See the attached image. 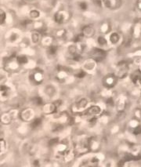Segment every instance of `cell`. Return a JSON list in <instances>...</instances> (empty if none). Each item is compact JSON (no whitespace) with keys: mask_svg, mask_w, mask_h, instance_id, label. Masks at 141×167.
<instances>
[{"mask_svg":"<svg viewBox=\"0 0 141 167\" xmlns=\"http://www.w3.org/2000/svg\"><path fill=\"white\" fill-rule=\"evenodd\" d=\"M139 71H140V72H141V65H140V68H139Z\"/></svg>","mask_w":141,"mask_h":167,"instance_id":"36","label":"cell"},{"mask_svg":"<svg viewBox=\"0 0 141 167\" xmlns=\"http://www.w3.org/2000/svg\"><path fill=\"white\" fill-rule=\"evenodd\" d=\"M10 119H11V118H10V116H9V115H7V114H5L4 115H2V121L5 123V124H8V123H9Z\"/></svg>","mask_w":141,"mask_h":167,"instance_id":"21","label":"cell"},{"mask_svg":"<svg viewBox=\"0 0 141 167\" xmlns=\"http://www.w3.org/2000/svg\"><path fill=\"white\" fill-rule=\"evenodd\" d=\"M0 17H1V18H0V23H1V25H2L5 22V20H6V13L3 10H1Z\"/></svg>","mask_w":141,"mask_h":167,"instance_id":"25","label":"cell"},{"mask_svg":"<svg viewBox=\"0 0 141 167\" xmlns=\"http://www.w3.org/2000/svg\"><path fill=\"white\" fill-rule=\"evenodd\" d=\"M90 55L93 60L96 61H101L103 60L106 57V52L103 49H99V48H94L90 53Z\"/></svg>","mask_w":141,"mask_h":167,"instance_id":"2","label":"cell"},{"mask_svg":"<svg viewBox=\"0 0 141 167\" xmlns=\"http://www.w3.org/2000/svg\"><path fill=\"white\" fill-rule=\"evenodd\" d=\"M68 49H69L70 54H72L73 56L77 54V47L75 46H70Z\"/></svg>","mask_w":141,"mask_h":167,"instance_id":"23","label":"cell"},{"mask_svg":"<svg viewBox=\"0 0 141 167\" xmlns=\"http://www.w3.org/2000/svg\"><path fill=\"white\" fill-rule=\"evenodd\" d=\"M87 105V100L85 98H82L80 100H78L75 105H74V106L72 107V110L74 112H81V111H83L85 109Z\"/></svg>","mask_w":141,"mask_h":167,"instance_id":"3","label":"cell"},{"mask_svg":"<svg viewBox=\"0 0 141 167\" xmlns=\"http://www.w3.org/2000/svg\"><path fill=\"white\" fill-rule=\"evenodd\" d=\"M31 40L34 43H37L40 40V34L37 32V31H34L31 34Z\"/></svg>","mask_w":141,"mask_h":167,"instance_id":"15","label":"cell"},{"mask_svg":"<svg viewBox=\"0 0 141 167\" xmlns=\"http://www.w3.org/2000/svg\"><path fill=\"white\" fill-rule=\"evenodd\" d=\"M6 149H7V144H6V141H5L4 140L1 139V152H2V151L4 152Z\"/></svg>","mask_w":141,"mask_h":167,"instance_id":"28","label":"cell"},{"mask_svg":"<svg viewBox=\"0 0 141 167\" xmlns=\"http://www.w3.org/2000/svg\"><path fill=\"white\" fill-rule=\"evenodd\" d=\"M116 108L119 111H123L126 106V101H125V97H120L118 99L116 102Z\"/></svg>","mask_w":141,"mask_h":167,"instance_id":"9","label":"cell"},{"mask_svg":"<svg viewBox=\"0 0 141 167\" xmlns=\"http://www.w3.org/2000/svg\"><path fill=\"white\" fill-rule=\"evenodd\" d=\"M137 115L139 117V118H141V108L140 109H139L138 111H137Z\"/></svg>","mask_w":141,"mask_h":167,"instance_id":"35","label":"cell"},{"mask_svg":"<svg viewBox=\"0 0 141 167\" xmlns=\"http://www.w3.org/2000/svg\"><path fill=\"white\" fill-rule=\"evenodd\" d=\"M57 109L56 105L54 103H49V104H46L43 106V112L46 115H52L54 114L55 111Z\"/></svg>","mask_w":141,"mask_h":167,"instance_id":"7","label":"cell"},{"mask_svg":"<svg viewBox=\"0 0 141 167\" xmlns=\"http://www.w3.org/2000/svg\"><path fill=\"white\" fill-rule=\"evenodd\" d=\"M106 7L111 9H119L121 6V0H103Z\"/></svg>","mask_w":141,"mask_h":167,"instance_id":"4","label":"cell"},{"mask_svg":"<svg viewBox=\"0 0 141 167\" xmlns=\"http://www.w3.org/2000/svg\"><path fill=\"white\" fill-rule=\"evenodd\" d=\"M85 72L84 71H78L76 74H75V76H76L77 78H83V77H85Z\"/></svg>","mask_w":141,"mask_h":167,"instance_id":"26","label":"cell"},{"mask_svg":"<svg viewBox=\"0 0 141 167\" xmlns=\"http://www.w3.org/2000/svg\"><path fill=\"white\" fill-rule=\"evenodd\" d=\"M101 107L98 105H93L90 107L85 111V115L90 117H93V116L98 115L101 113Z\"/></svg>","mask_w":141,"mask_h":167,"instance_id":"6","label":"cell"},{"mask_svg":"<svg viewBox=\"0 0 141 167\" xmlns=\"http://www.w3.org/2000/svg\"><path fill=\"white\" fill-rule=\"evenodd\" d=\"M41 123H42V119L39 118H35L33 120V122L31 123V126L33 129H35V128H37V127L41 125Z\"/></svg>","mask_w":141,"mask_h":167,"instance_id":"18","label":"cell"},{"mask_svg":"<svg viewBox=\"0 0 141 167\" xmlns=\"http://www.w3.org/2000/svg\"><path fill=\"white\" fill-rule=\"evenodd\" d=\"M120 39V36L117 32H113V33L111 34L110 36V41L111 42L112 44H116L118 43Z\"/></svg>","mask_w":141,"mask_h":167,"instance_id":"13","label":"cell"},{"mask_svg":"<svg viewBox=\"0 0 141 167\" xmlns=\"http://www.w3.org/2000/svg\"><path fill=\"white\" fill-rule=\"evenodd\" d=\"M56 50H57V47L55 46H51L48 48V53L50 55H54L56 53Z\"/></svg>","mask_w":141,"mask_h":167,"instance_id":"20","label":"cell"},{"mask_svg":"<svg viewBox=\"0 0 141 167\" xmlns=\"http://www.w3.org/2000/svg\"><path fill=\"white\" fill-rule=\"evenodd\" d=\"M34 77H35V79L37 81L42 80V78H43V77H42V76H41L40 73H36Z\"/></svg>","mask_w":141,"mask_h":167,"instance_id":"32","label":"cell"},{"mask_svg":"<svg viewBox=\"0 0 141 167\" xmlns=\"http://www.w3.org/2000/svg\"><path fill=\"white\" fill-rule=\"evenodd\" d=\"M74 153L72 151H68V152H66L64 153V159L65 161L67 162H70L72 161L73 158H74Z\"/></svg>","mask_w":141,"mask_h":167,"instance_id":"14","label":"cell"},{"mask_svg":"<svg viewBox=\"0 0 141 167\" xmlns=\"http://www.w3.org/2000/svg\"><path fill=\"white\" fill-rule=\"evenodd\" d=\"M82 34L85 38H91L95 34V29L91 25H85L82 28Z\"/></svg>","mask_w":141,"mask_h":167,"instance_id":"8","label":"cell"},{"mask_svg":"<svg viewBox=\"0 0 141 167\" xmlns=\"http://www.w3.org/2000/svg\"><path fill=\"white\" fill-rule=\"evenodd\" d=\"M84 37L83 36V35L82 34H80V35H77L75 37H74V42H80L82 39V38Z\"/></svg>","mask_w":141,"mask_h":167,"instance_id":"29","label":"cell"},{"mask_svg":"<svg viewBox=\"0 0 141 167\" xmlns=\"http://www.w3.org/2000/svg\"><path fill=\"white\" fill-rule=\"evenodd\" d=\"M20 116L21 119H23L24 121H29L33 118V117L35 116V113L31 108H26L20 112Z\"/></svg>","mask_w":141,"mask_h":167,"instance_id":"5","label":"cell"},{"mask_svg":"<svg viewBox=\"0 0 141 167\" xmlns=\"http://www.w3.org/2000/svg\"><path fill=\"white\" fill-rule=\"evenodd\" d=\"M17 62L19 63V64H20V65H25V64L27 63V61H28L27 57L24 55L18 56L17 57Z\"/></svg>","mask_w":141,"mask_h":167,"instance_id":"16","label":"cell"},{"mask_svg":"<svg viewBox=\"0 0 141 167\" xmlns=\"http://www.w3.org/2000/svg\"><path fill=\"white\" fill-rule=\"evenodd\" d=\"M34 102L36 105H43V100L40 97H35L34 98Z\"/></svg>","mask_w":141,"mask_h":167,"instance_id":"27","label":"cell"},{"mask_svg":"<svg viewBox=\"0 0 141 167\" xmlns=\"http://www.w3.org/2000/svg\"><path fill=\"white\" fill-rule=\"evenodd\" d=\"M9 94V89L6 86H1V95L2 97H7L8 96Z\"/></svg>","mask_w":141,"mask_h":167,"instance_id":"17","label":"cell"},{"mask_svg":"<svg viewBox=\"0 0 141 167\" xmlns=\"http://www.w3.org/2000/svg\"><path fill=\"white\" fill-rule=\"evenodd\" d=\"M97 42H98L99 45H101V46H105L107 44V40H106V38L103 36H100L98 37L97 38Z\"/></svg>","mask_w":141,"mask_h":167,"instance_id":"22","label":"cell"},{"mask_svg":"<svg viewBox=\"0 0 141 167\" xmlns=\"http://www.w3.org/2000/svg\"><path fill=\"white\" fill-rule=\"evenodd\" d=\"M133 134H134V135H140V134H141L140 126H137L135 127L134 130H133Z\"/></svg>","mask_w":141,"mask_h":167,"instance_id":"24","label":"cell"},{"mask_svg":"<svg viewBox=\"0 0 141 167\" xmlns=\"http://www.w3.org/2000/svg\"><path fill=\"white\" fill-rule=\"evenodd\" d=\"M93 2H94V3L96 5H98V6H100L101 7V0H93Z\"/></svg>","mask_w":141,"mask_h":167,"instance_id":"34","label":"cell"},{"mask_svg":"<svg viewBox=\"0 0 141 167\" xmlns=\"http://www.w3.org/2000/svg\"><path fill=\"white\" fill-rule=\"evenodd\" d=\"M54 19L55 21L59 24H61L66 19V13L64 11H59L57 12L55 16H54Z\"/></svg>","mask_w":141,"mask_h":167,"instance_id":"12","label":"cell"},{"mask_svg":"<svg viewBox=\"0 0 141 167\" xmlns=\"http://www.w3.org/2000/svg\"><path fill=\"white\" fill-rule=\"evenodd\" d=\"M79 7H80L82 10H85V9H87V4H86V2H80V3H79Z\"/></svg>","mask_w":141,"mask_h":167,"instance_id":"31","label":"cell"},{"mask_svg":"<svg viewBox=\"0 0 141 167\" xmlns=\"http://www.w3.org/2000/svg\"><path fill=\"white\" fill-rule=\"evenodd\" d=\"M117 77L115 76H109L107 78H105L104 83H105L106 86L108 87H113L114 84L117 82Z\"/></svg>","mask_w":141,"mask_h":167,"instance_id":"11","label":"cell"},{"mask_svg":"<svg viewBox=\"0 0 141 167\" xmlns=\"http://www.w3.org/2000/svg\"><path fill=\"white\" fill-rule=\"evenodd\" d=\"M132 83H134L136 86L141 89V72L139 71L138 73H135L132 76Z\"/></svg>","mask_w":141,"mask_h":167,"instance_id":"10","label":"cell"},{"mask_svg":"<svg viewBox=\"0 0 141 167\" xmlns=\"http://www.w3.org/2000/svg\"><path fill=\"white\" fill-rule=\"evenodd\" d=\"M140 95H141V92H140Z\"/></svg>","mask_w":141,"mask_h":167,"instance_id":"37","label":"cell"},{"mask_svg":"<svg viewBox=\"0 0 141 167\" xmlns=\"http://www.w3.org/2000/svg\"><path fill=\"white\" fill-rule=\"evenodd\" d=\"M59 142V139L58 138H54V139H52L49 141V144L50 146H53V145H55L56 144Z\"/></svg>","mask_w":141,"mask_h":167,"instance_id":"30","label":"cell"},{"mask_svg":"<svg viewBox=\"0 0 141 167\" xmlns=\"http://www.w3.org/2000/svg\"><path fill=\"white\" fill-rule=\"evenodd\" d=\"M29 15L31 18H33V19H37L38 17H39L40 13H39V11H38L37 9H32V10H31V12H30Z\"/></svg>","mask_w":141,"mask_h":167,"instance_id":"19","label":"cell"},{"mask_svg":"<svg viewBox=\"0 0 141 167\" xmlns=\"http://www.w3.org/2000/svg\"><path fill=\"white\" fill-rule=\"evenodd\" d=\"M129 70V66L127 62L125 61L120 62L117 65L114 76L118 78H125L128 76Z\"/></svg>","mask_w":141,"mask_h":167,"instance_id":"1","label":"cell"},{"mask_svg":"<svg viewBox=\"0 0 141 167\" xmlns=\"http://www.w3.org/2000/svg\"><path fill=\"white\" fill-rule=\"evenodd\" d=\"M17 34H13L11 36V38H10V40L11 41H14L17 39Z\"/></svg>","mask_w":141,"mask_h":167,"instance_id":"33","label":"cell"}]
</instances>
